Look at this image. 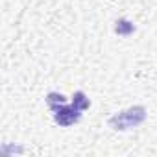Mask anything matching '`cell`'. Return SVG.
I'll return each mask as SVG.
<instances>
[{"instance_id": "obj_1", "label": "cell", "mask_w": 157, "mask_h": 157, "mask_svg": "<svg viewBox=\"0 0 157 157\" xmlns=\"http://www.w3.org/2000/svg\"><path fill=\"white\" fill-rule=\"evenodd\" d=\"M89 105H91V102L85 96V93L83 91H76L74 96H72V104L70 105H67V104L59 105L57 109L52 111V115H54L56 124H59L63 128H68V126L76 124L82 118V111L89 109Z\"/></svg>"}, {"instance_id": "obj_3", "label": "cell", "mask_w": 157, "mask_h": 157, "mask_svg": "<svg viewBox=\"0 0 157 157\" xmlns=\"http://www.w3.org/2000/svg\"><path fill=\"white\" fill-rule=\"evenodd\" d=\"M46 104H48L50 111H54V109H57L59 105H65V104H67V98H65L63 94H59V93H50V94L46 96Z\"/></svg>"}, {"instance_id": "obj_2", "label": "cell", "mask_w": 157, "mask_h": 157, "mask_svg": "<svg viewBox=\"0 0 157 157\" xmlns=\"http://www.w3.org/2000/svg\"><path fill=\"white\" fill-rule=\"evenodd\" d=\"M144 120H146V107L133 105V107H128V109L113 115L107 120V126L111 129H115V131H126V129L140 126Z\"/></svg>"}]
</instances>
